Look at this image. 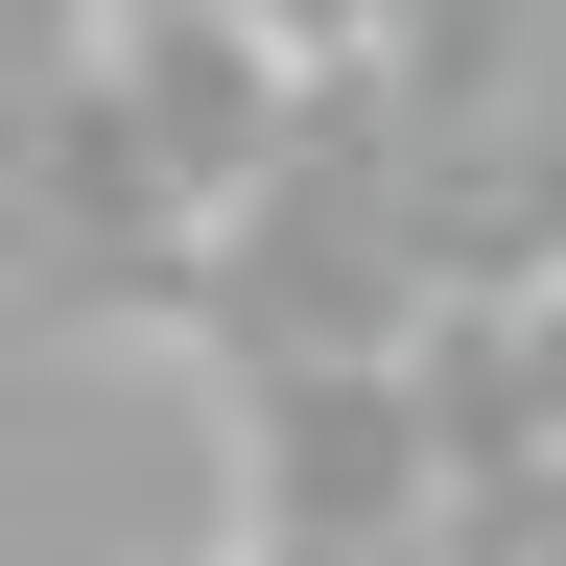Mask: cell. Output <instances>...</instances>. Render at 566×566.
Listing matches in <instances>:
<instances>
[{
	"label": "cell",
	"mask_w": 566,
	"mask_h": 566,
	"mask_svg": "<svg viewBox=\"0 0 566 566\" xmlns=\"http://www.w3.org/2000/svg\"><path fill=\"white\" fill-rule=\"evenodd\" d=\"M260 24H283V48H307V71H378V48L424 24V0H260Z\"/></svg>",
	"instance_id": "2"
},
{
	"label": "cell",
	"mask_w": 566,
	"mask_h": 566,
	"mask_svg": "<svg viewBox=\"0 0 566 566\" xmlns=\"http://www.w3.org/2000/svg\"><path fill=\"white\" fill-rule=\"evenodd\" d=\"M212 566H260V543H212Z\"/></svg>",
	"instance_id": "3"
},
{
	"label": "cell",
	"mask_w": 566,
	"mask_h": 566,
	"mask_svg": "<svg viewBox=\"0 0 566 566\" xmlns=\"http://www.w3.org/2000/svg\"><path fill=\"white\" fill-rule=\"evenodd\" d=\"M401 520H449L424 354H237V543L260 566H378Z\"/></svg>",
	"instance_id": "1"
}]
</instances>
